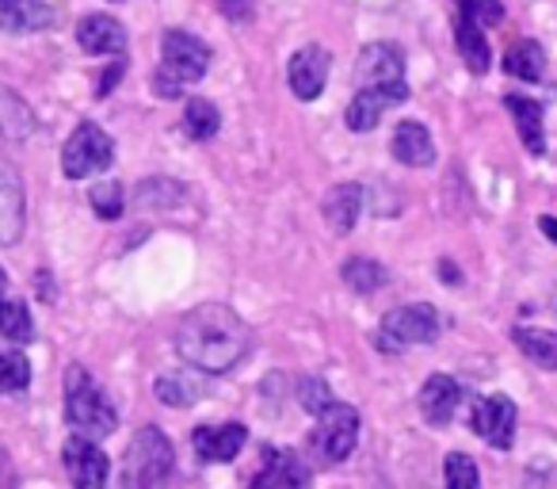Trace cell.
<instances>
[{"label": "cell", "mask_w": 557, "mask_h": 489, "mask_svg": "<svg viewBox=\"0 0 557 489\" xmlns=\"http://www.w3.org/2000/svg\"><path fill=\"white\" fill-rule=\"evenodd\" d=\"M252 333L230 306H195L176 329V352L207 375H222L248 356Z\"/></svg>", "instance_id": "cell-1"}, {"label": "cell", "mask_w": 557, "mask_h": 489, "mask_svg": "<svg viewBox=\"0 0 557 489\" xmlns=\"http://www.w3.org/2000/svg\"><path fill=\"white\" fill-rule=\"evenodd\" d=\"M210 70V47L199 35L169 32L161 42V70L153 77V88L164 100H176L187 85H199Z\"/></svg>", "instance_id": "cell-2"}, {"label": "cell", "mask_w": 557, "mask_h": 489, "mask_svg": "<svg viewBox=\"0 0 557 489\" xmlns=\"http://www.w3.org/2000/svg\"><path fill=\"white\" fill-rule=\"evenodd\" d=\"M65 420H70L81 436H88V440H103V436H111L119 425L115 405H111L108 394L88 379L85 367H70V375H65Z\"/></svg>", "instance_id": "cell-3"}, {"label": "cell", "mask_w": 557, "mask_h": 489, "mask_svg": "<svg viewBox=\"0 0 557 489\" xmlns=\"http://www.w3.org/2000/svg\"><path fill=\"white\" fill-rule=\"evenodd\" d=\"M172 474V443L161 428L146 425L134 432V440L126 443L123 470L119 481L123 489H161Z\"/></svg>", "instance_id": "cell-4"}, {"label": "cell", "mask_w": 557, "mask_h": 489, "mask_svg": "<svg viewBox=\"0 0 557 489\" xmlns=\"http://www.w3.org/2000/svg\"><path fill=\"white\" fill-rule=\"evenodd\" d=\"M111 161H115V146H111V138L96 123H81L62 149V172L70 180L96 176V172H103Z\"/></svg>", "instance_id": "cell-5"}, {"label": "cell", "mask_w": 557, "mask_h": 489, "mask_svg": "<svg viewBox=\"0 0 557 489\" xmlns=\"http://www.w3.org/2000/svg\"><path fill=\"white\" fill-rule=\"evenodd\" d=\"M440 337V314L424 303L401 306V310H389L382 318L379 344L382 349H405V344H428Z\"/></svg>", "instance_id": "cell-6"}, {"label": "cell", "mask_w": 557, "mask_h": 489, "mask_svg": "<svg viewBox=\"0 0 557 489\" xmlns=\"http://www.w3.org/2000/svg\"><path fill=\"white\" fill-rule=\"evenodd\" d=\"M359 440V413L344 402H329L318 413V432H313V448L329 459V463H341L356 451Z\"/></svg>", "instance_id": "cell-7"}, {"label": "cell", "mask_w": 557, "mask_h": 489, "mask_svg": "<svg viewBox=\"0 0 557 489\" xmlns=\"http://www.w3.org/2000/svg\"><path fill=\"white\" fill-rule=\"evenodd\" d=\"M62 463H65V474H70L73 489H103L111 478V459L96 448V440L88 436H70L62 448Z\"/></svg>", "instance_id": "cell-8"}, {"label": "cell", "mask_w": 557, "mask_h": 489, "mask_svg": "<svg viewBox=\"0 0 557 489\" xmlns=\"http://www.w3.org/2000/svg\"><path fill=\"white\" fill-rule=\"evenodd\" d=\"M516 420H519V409L508 394H488L473 405L470 425H473V432L488 443V448L504 451V448H511V440H516Z\"/></svg>", "instance_id": "cell-9"}, {"label": "cell", "mask_w": 557, "mask_h": 489, "mask_svg": "<svg viewBox=\"0 0 557 489\" xmlns=\"http://www.w3.org/2000/svg\"><path fill=\"white\" fill-rule=\"evenodd\" d=\"M356 81L359 88H394L405 85V58L389 42H371V47L359 50L356 62Z\"/></svg>", "instance_id": "cell-10"}, {"label": "cell", "mask_w": 557, "mask_h": 489, "mask_svg": "<svg viewBox=\"0 0 557 489\" xmlns=\"http://www.w3.org/2000/svg\"><path fill=\"white\" fill-rule=\"evenodd\" d=\"M329 65H333V58H329L325 47H318V42L302 47L295 58H290V65H287L290 93H295L298 100H318V96L325 93Z\"/></svg>", "instance_id": "cell-11"}, {"label": "cell", "mask_w": 557, "mask_h": 489, "mask_svg": "<svg viewBox=\"0 0 557 489\" xmlns=\"http://www.w3.org/2000/svg\"><path fill=\"white\" fill-rule=\"evenodd\" d=\"M310 486V466L298 459L290 448H268L263 451V466L256 470L252 489H306Z\"/></svg>", "instance_id": "cell-12"}, {"label": "cell", "mask_w": 557, "mask_h": 489, "mask_svg": "<svg viewBox=\"0 0 557 489\" xmlns=\"http://www.w3.org/2000/svg\"><path fill=\"white\" fill-rule=\"evenodd\" d=\"M409 100V85H394V88H359L356 100L348 103V131L356 134H367L374 131V126L382 123V115H386L389 108H397V103Z\"/></svg>", "instance_id": "cell-13"}, {"label": "cell", "mask_w": 557, "mask_h": 489, "mask_svg": "<svg viewBox=\"0 0 557 489\" xmlns=\"http://www.w3.org/2000/svg\"><path fill=\"white\" fill-rule=\"evenodd\" d=\"M245 440H248L245 425H202V428H195V436H191L195 455H199L202 463H230V459L240 455Z\"/></svg>", "instance_id": "cell-14"}, {"label": "cell", "mask_w": 557, "mask_h": 489, "mask_svg": "<svg viewBox=\"0 0 557 489\" xmlns=\"http://www.w3.org/2000/svg\"><path fill=\"white\" fill-rule=\"evenodd\" d=\"M77 42L85 54H126V27L111 16H85L77 24Z\"/></svg>", "instance_id": "cell-15"}, {"label": "cell", "mask_w": 557, "mask_h": 489, "mask_svg": "<svg viewBox=\"0 0 557 489\" xmlns=\"http://www.w3.org/2000/svg\"><path fill=\"white\" fill-rule=\"evenodd\" d=\"M20 233H24V184L0 161V245H12Z\"/></svg>", "instance_id": "cell-16"}, {"label": "cell", "mask_w": 557, "mask_h": 489, "mask_svg": "<svg viewBox=\"0 0 557 489\" xmlns=\"http://www.w3.org/2000/svg\"><path fill=\"white\" fill-rule=\"evenodd\" d=\"M458 398H462V390H458V382L450 379V375H432V379L420 387V413H424L428 425H450V417H455L458 409Z\"/></svg>", "instance_id": "cell-17"}, {"label": "cell", "mask_w": 557, "mask_h": 489, "mask_svg": "<svg viewBox=\"0 0 557 489\" xmlns=\"http://www.w3.org/2000/svg\"><path fill=\"white\" fill-rule=\"evenodd\" d=\"M394 157L401 164H409V169H424V164L435 161V142L432 134H428L424 123H417V119H405V123H397L394 131Z\"/></svg>", "instance_id": "cell-18"}, {"label": "cell", "mask_w": 557, "mask_h": 489, "mask_svg": "<svg viewBox=\"0 0 557 489\" xmlns=\"http://www.w3.org/2000/svg\"><path fill=\"white\" fill-rule=\"evenodd\" d=\"M455 42H458V54H462V62L470 65V73H488V62H493V54H488V42H485V27L478 24V20H470L466 12H458V24H455Z\"/></svg>", "instance_id": "cell-19"}, {"label": "cell", "mask_w": 557, "mask_h": 489, "mask_svg": "<svg viewBox=\"0 0 557 489\" xmlns=\"http://www.w3.org/2000/svg\"><path fill=\"white\" fill-rule=\"evenodd\" d=\"M359 207H363V187L359 184H336L333 192L325 195V222L333 233H351L359 218Z\"/></svg>", "instance_id": "cell-20"}, {"label": "cell", "mask_w": 557, "mask_h": 489, "mask_svg": "<svg viewBox=\"0 0 557 489\" xmlns=\"http://www.w3.org/2000/svg\"><path fill=\"white\" fill-rule=\"evenodd\" d=\"M508 111L516 115V126H519V138L523 146L531 149L534 157L546 154V134H542V103L539 100H527V96H504Z\"/></svg>", "instance_id": "cell-21"}, {"label": "cell", "mask_w": 557, "mask_h": 489, "mask_svg": "<svg viewBox=\"0 0 557 489\" xmlns=\"http://www.w3.org/2000/svg\"><path fill=\"white\" fill-rule=\"evenodd\" d=\"M50 24V9L42 0H0V27L4 32H35Z\"/></svg>", "instance_id": "cell-22"}, {"label": "cell", "mask_w": 557, "mask_h": 489, "mask_svg": "<svg viewBox=\"0 0 557 489\" xmlns=\"http://www.w3.org/2000/svg\"><path fill=\"white\" fill-rule=\"evenodd\" d=\"M542 70H546V50L534 39L511 42L508 54H504V73H511V77H519V81H539Z\"/></svg>", "instance_id": "cell-23"}, {"label": "cell", "mask_w": 557, "mask_h": 489, "mask_svg": "<svg viewBox=\"0 0 557 489\" xmlns=\"http://www.w3.org/2000/svg\"><path fill=\"white\" fill-rule=\"evenodd\" d=\"M516 344L527 359L557 371V333H549V329H516Z\"/></svg>", "instance_id": "cell-24"}, {"label": "cell", "mask_w": 557, "mask_h": 489, "mask_svg": "<svg viewBox=\"0 0 557 489\" xmlns=\"http://www.w3.org/2000/svg\"><path fill=\"white\" fill-rule=\"evenodd\" d=\"M0 337L12 344H27L35 341V321H32V310L27 303L12 298V303H0Z\"/></svg>", "instance_id": "cell-25"}, {"label": "cell", "mask_w": 557, "mask_h": 489, "mask_svg": "<svg viewBox=\"0 0 557 489\" xmlns=\"http://www.w3.org/2000/svg\"><path fill=\"white\" fill-rule=\"evenodd\" d=\"M218 126H222V115H218V108L210 100H187L184 108V134L195 142H207L218 134Z\"/></svg>", "instance_id": "cell-26"}, {"label": "cell", "mask_w": 557, "mask_h": 489, "mask_svg": "<svg viewBox=\"0 0 557 489\" xmlns=\"http://www.w3.org/2000/svg\"><path fill=\"white\" fill-rule=\"evenodd\" d=\"M344 283H348L351 291H359V295H371V291H379L382 283H386V268L374 265V260H348L344 265Z\"/></svg>", "instance_id": "cell-27"}, {"label": "cell", "mask_w": 557, "mask_h": 489, "mask_svg": "<svg viewBox=\"0 0 557 489\" xmlns=\"http://www.w3.org/2000/svg\"><path fill=\"white\" fill-rule=\"evenodd\" d=\"M32 382V364L20 349L0 344V390H24Z\"/></svg>", "instance_id": "cell-28"}, {"label": "cell", "mask_w": 557, "mask_h": 489, "mask_svg": "<svg viewBox=\"0 0 557 489\" xmlns=\"http://www.w3.org/2000/svg\"><path fill=\"white\" fill-rule=\"evenodd\" d=\"M199 394L202 387L195 379H187V375H164V379H157V398L169 405H191Z\"/></svg>", "instance_id": "cell-29"}, {"label": "cell", "mask_w": 557, "mask_h": 489, "mask_svg": "<svg viewBox=\"0 0 557 489\" xmlns=\"http://www.w3.org/2000/svg\"><path fill=\"white\" fill-rule=\"evenodd\" d=\"M443 474H447V489H481L478 463L470 455H462V451H450Z\"/></svg>", "instance_id": "cell-30"}, {"label": "cell", "mask_w": 557, "mask_h": 489, "mask_svg": "<svg viewBox=\"0 0 557 489\" xmlns=\"http://www.w3.org/2000/svg\"><path fill=\"white\" fill-rule=\"evenodd\" d=\"M92 207L100 218H119L123 215V187L115 184V180H108V184H96L92 187Z\"/></svg>", "instance_id": "cell-31"}, {"label": "cell", "mask_w": 557, "mask_h": 489, "mask_svg": "<svg viewBox=\"0 0 557 489\" xmlns=\"http://www.w3.org/2000/svg\"><path fill=\"white\" fill-rule=\"evenodd\" d=\"M462 12H466V16H470V20H478L481 27L500 24V20H504L500 0H462Z\"/></svg>", "instance_id": "cell-32"}, {"label": "cell", "mask_w": 557, "mask_h": 489, "mask_svg": "<svg viewBox=\"0 0 557 489\" xmlns=\"http://www.w3.org/2000/svg\"><path fill=\"white\" fill-rule=\"evenodd\" d=\"M329 402H333V398H329L325 382H318V379L302 382V405H306V409H310V413H321Z\"/></svg>", "instance_id": "cell-33"}, {"label": "cell", "mask_w": 557, "mask_h": 489, "mask_svg": "<svg viewBox=\"0 0 557 489\" xmlns=\"http://www.w3.org/2000/svg\"><path fill=\"white\" fill-rule=\"evenodd\" d=\"M119 77H123V62L108 65V77H103V85H100V96H103V93H108V88H111V85H115V81H119Z\"/></svg>", "instance_id": "cell-34"}, {"label": "cell", "mask_w": 557, "mask_h": 489, "mask_svg": "<svg viewBox=\"0 0 557 489\" xmlns=\"http://www.w3.org/2000/svg\"><path fill=\"white\" fill-rule=\"evenodd\" d=\"M539 225H542V233H546V237L557 241V218H539Z\"/></svg>", "instance_id": "cell-35"}, {"label": "cell", "mask_w": 557, "mask_h": 489, "mask_svg": "<svg viewBox=\"0 0 557 489\" xmlns=\"http://www.w3.org/2000/svg\"><path fill=\"white\" fill-rule=\"evenodd\" d=\"M4 295H9V276H4V268H0V303H4Z\"/></svg>", "instance_id": "cell-36"}]
</instances>
